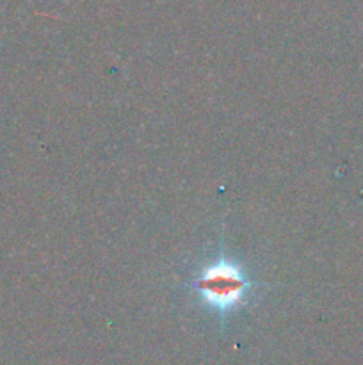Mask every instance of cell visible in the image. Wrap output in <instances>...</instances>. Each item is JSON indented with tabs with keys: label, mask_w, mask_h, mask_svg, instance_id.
I'll return each instance as SVG.
<instances>
[{
	"label": "cell",
	"mask_w": 363,
	"mask_h": 365,
	"mask_svg": "<svg viewBox=\"0 0 363 365\" xmlns=\"http://www.w3.org/2000/svg\"><path fill=\"white\" fill-rule=\"evenodd\" d=\"M249 287L251 284L241 267L230 262H217L205 267L196 280V289L203 302L223 316L244 302Z\"/></svg>",
	"instance_id": "obj_1"
}]
</instances>
